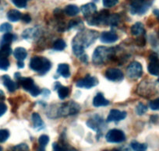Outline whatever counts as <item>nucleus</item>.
<instances>
[{
  "mask_svg": "<svg viewBox=\"0 0 159 151\" xmlns=\"http://www.w3.org/2000/svg\"><path fill=\"white\" fill-rule=\"evenodd\" d=\"M10 67V61L7 58H0V69L6 70L8 69Z\"/></svg>",
  "mask_w": 159,
  "mask_h": 151,
  "instance_id": "nucleus-33",
  "label": "nucleus"
},
{
  "mask_svg": "<svg viewBox=\"0 0 159 151\" xmlns=\"http://www.w3.org/2000/svg\"><path fill=\"white\" fill-rule=\"evenodd\" d=\"M98 38L95 30H87L80 32L73 40V51L76 56L80 57L84 54V49L88 48Z\"/></svg>",
  "mask_w": 159,
  "mask_h": 151,
  "instance_id": "nucleus-1",
  "label": "nucleus"
},
{
  "mask_svg": "<svg viewBox=\"0 0 159 151\" xmlns=\"http://www.w3.org/2000/svg\"><path fill=\"white\" fill-rule=\"evenodd\" d=\"M12 53L10 45H3L0 47V58H7Z\"/></svg>",
  "mask_w": 159,
  "mask_h": 151,
  "instance_id": "nucleus-26",
  "label": "nucleus"
},
{
  "mask_svg": "<svg viewBox=\"0 0 159 151\" xmlns=\"http://www.w3.org/2000/svg\"><path fill=\"white\" fill-rule=\"evenodd\" d=\"M130 146L134 151H146L148 148V146L145 143H140L136 141L132 142Z\"/></svg>",
  "mask_w": 159,
  "mask_h": 151,
  "instance_id": "nucleus-28",
  "label": "nucleus"
},
{
  "mask_svg": "<svg viewBox=\"0 0 159 151\" xmlns=\"http://www.w3.org/2000/svg\"><path fill=\"white\" fill-rule=\"evenodd\" d=\"M4 98V94L2 91H0V99Z\"/></svg>",
  "mask_w": 159,
  "mask_h": 151,
  "instance_id": "nucleus-47",
  "label": "nucleus"
},
{
  "mask_svg": "<svg viewBox=\"0 0 159 151\" xmlns=\"http://www.w3.org/2000/svg\"><path fill=\"white\" fill-rule=\"evenodd\" d=\"M64 10H65L66 14L69 16H76L80 12V9L78 8V7H76V5H73V4L66 6Z\"/></svg>",
  "mask_w": 159,
  "mask_h": 151,
  "instance_id": "nucleus-23",
  "label": "nucleus"
},
{
  "mask_svg": "<svg viewBox=\"0 0 159 151\" xmlns=\"http://www.w3.org/2000/svg\"><path fill=\"white\" fill-rule=\"evenodd\" d=\"M150 63L148 66V72L153 76L159 75V59L158 56L155 53H153L149 56Z\"/></svg>",
  "mask_w": 159,
  "mask_h": 151,
  "instance_id": "nucleus-9",
  "label": "nucleus"
},
{
  "mask_svg": "<svg viewBox=\"0 0 159 151\" xmlns=\"http://www.w3.org/2000/svg\"><path fill=\"white\" fill-rule=\"evenodd\" d=\"M144 32V27L142 23L137 22L132 26L131 27V33L134 36H139L143 33Z\"/></svg>",
  "mask_w": 159,
  "mask_h": 151,
  "instance_id": "nucleus-22",
  "label": "nucleus"
},
{
  "mask_svg": "<svg viewBox=\"0 0 159 151\" xmlns=\"http://www.w3.org/2000/svg\"><path fill=\"white\" fill-rule=\"evenodd\" d=\"M107 142L111 143H120L126 140V135L122 130L113 129L108 131L105 135Z\"/></svg>",
  "mask_w": 159,
  "mask_h": 151,
  "instance_id": "nucleus-5",
  "label": "nucleus"
},
{
  "mask_svg": "<svg viewBox=\"0 0 159 151\" xmlns=\"http://www.w3.org/2000/svg\"><path fill=\"white\" fill-rule=\"evenodd\" d=\"M106 151H120V150H119V149H111V150H106Z\"/></svg>",
  "mask_w": 159,
  "mask_h": 151,
  "instance_id": "nucleus-48",
  "label": "nucleus"
},
{
  "mask_svg": "<svg viewBox=\"0 0 159 151\" xmlns=\"http://www.w3.org/2000/svg\"><path fill=\"white\" fill-rule=\"evenodd\" d=\"M29 93H30L33 97H37V96H38L40 94H41V90L38 88V86L35 85V86L33 87V89H32Z\"/></svg>",
  "mask_w": 159,
  "mask_h": 151,
  "instance_id": "nucleus-40",
  "label": "nucleus"
},
{
  "mask_svg": "<svg viewBox=\"0 0 159 151\" xmlns=\"http://www.w3.org/2000/svg\"><path fill=\"white\" fill-rule=\"evenodd\" d=\"M66 47V44L64 42V40L61 38L57 39L53 44V49L56 51H62L65 49Z\"/></svg>",
  "mask_w": 159,
  "mask_h": 151,
  "instance_id": "nucleus-30",
  "label": "nucleus"
},
{
  "mask_svg": "<svg viewBox=\"0 0 159 151\" xmlns=\"http://www.w3.org/2000/svg\"><path fill=\"white\" fill-rule=\"evenodd\" d=\"M2 80L3 82V84L7 88L10 92H14L16 89H17V85L15 82L10 79L8 75H4L2 77Z\"/></svg>",
  "mask_w": 159,
  "mask_h": 151,
  "instance_id": "nucleus-15",
  "label": "nucleus"
},
{
  "mask_svg": "<svg viewBox=\"0 0 159 151\" xmlns=\"http://www.w3.org/2000/svg\"><path fill=\"white\" fill-rule=\"evenodd\" d=\"M119 0H103V5L106 8H111L118 3Z\"/></svg>",
  "mask_w": 159,
  "mask_h": 151,
  "instance_id": "nucleus-39",
  "label": "nucleus"
},
{
  "mask_svg": "<svg viewBox=\"0 0 159 151\" xmlns=\"http://www.w3.org/2000/svg\"><path fill=\"white\" fill-rule=\"evenodd\" d=\"M62 147H63V151H78L74 148H72L68 146H62Z\"/></svg>",
  "mask_w": 159,
  "mask_h": 151,
  "instance_id": "nucleus-44",
  "label": "nucleus"
},
{
  "mask_svg": "<svg viewBox=\"0 0 159 151\" xmlns=\"http://www.w3.org/2000/svg\"><path fill=\"white\" fill-rule=\"evenodd\" d=\"M12 2L17 8L20 9L25 8L27 4V0H12Z\"/></svg>",
  "mask_w": 159,
  "mask_h": 151,
  "instance_id": "nucleus-36",
  "label": "nucleus"
},
{
  "mask_svg": "<svg viewBox=\"0 0 159 151\" xmlns=\"http://www.w3.org/2000/svg\"><path fill=\"white\" fill-rule=\"evenodd\" d=\"M29 66L34 71L44 75L49 71L51 69L52 64L48 59L45 57H40V56H34L30 59Z\"/></svg>",
  "mask_w": 159,
  "mask_h": 151,
  "instance_id": "nucleus-2",
  "label": "nucleus"
},
{
  "mask_svg": "<svg viewBox=\"0 0 159 151\" xmlns=\"http://www.w3.org/2000/svg\"><path fill=\"white\" fill-rule=\"evenodd\" d=\"M22 17V14L16 10H11L7 13V18L11 22H17Z\"/></svg>",
  "mask_w": 159,
  "mask_h": 151,
  "instance_id": "nucleus-21",
  "label": "nucleus"
},
{
  "mask_svg": "<svg viewBox=\"0 0 159 151\" xmlns=\"http://www.w3.org/2000/svg\"><path fill=\"white\" fill-rule=\"evenodd\" d=\"M10 137V132L7 129H0V143H4Z\"/></svg>",
  "mask_w": 159,
  "mask_h": 151,
  "instance_id": "nucleus-34",
  "label": "nucleus"
},
{
  "mask_svg": "<svg viewBox=\"0 0 159 151\" xmlns=\"http://www.w3.org/2000/svg\"><path fill=\"white\" fill-rule=\"evenodd\" d=\"M118 40V36L116 33L112 31L102 32L100 36V41L102 43L111 44Z\"/></svg>",
  "mask_w": 159,
  "mask_h": 151,
  "instance_id": "nucleus-12",
  "label": "nucleus"
},
{
  "mask_svg": "<svg viewBox=\"0 0 159 151\" xmlns=\"http://www.w3.org/2000/svg\"><path fill=\"white\" fill-rule=\"evenodd\" d=\"M126 117V111H121L119 110L112 109L110 111L108 116L107 118V122H119L123 120Z\"/></svg>",
  "mask_w": 159,
  "mask_h": 151,
  "instance_id": "nucleus-11",
  "label": "nucleus"
},
{
  "mask_svg": "<svg viewBox=\"0 0 159 151\" xmlns=\"http://www.w3.org/2000/svg\"><path fill=\"white\" fill-rule=\"evenodd\" d=\"M80 10H81L83 14L87 18L88 16H91V15L94 14L97 12V7H96V5L94 3L90 2V3L82 6L81 8H80Z\"/></svg>",
  "mask_w": 159,
  "mask_h": 151,
  "instance_id": "nucleus-14",
  "label": "nucleus"
},
{
  "mask_svg": "<svg viewBox=\"0 0 159 151\" xmlns=\"http://www.w3.org/2000/svg\"><path fill=\"white\" fill-rule=\"evenodd\" d=\"M105 77L110 81H121L124 78L123 72L119 69L110 68L105 72Z\"/></svg>",
  "mask_w": 159,
  "mask_h": 151,
  "instance_id": "nucleus-10",
  "label": "nucleus"
},
{
  "mask_svg": "<svg viewBox=\"0 0 159 151\" xmlns=\"http://www.w3.org/2000/svg\"><path fill=\"white\" fill-rule=\"evenodd\" d=\"M119 150L120 151H133L129 147H123V148H121V149H119Z\"/></svg>",
  "mask_w": 159,
  "mask_h": 151,
  "instance_id": "nucleus-46",
  "label": "nucleus"
},
{
  "mask_svg": "<svg viewBox=\"0 0 159 151\" xmlns=\"http://www.w3.org/2000/svg\"><path fill=\"white\" fill-rule=\"evenodd\" d=\"M13 29L11 24H10L9 23H4V24H1L0 25V32H5V33H8L10 32Z\"/></svg>",
  "mask_w": 159,
  "mask_h": 151,
  "instance_id": "nucleus-37",
  "label": "nucleus"
},
{
  "mask_svg": "<svg viewBox=\"0 0 159 151\" xmlns=\"http://www.w3.org/2000/svg\"><path fill=\"white\" fill-rule=\"evenodd\" d=\"M98 84V80L95 77H91V76H88L85 78L80 80L76 82V87L80 88H86V89H90L91 87L97 86Z\"/></svg>",
  "mask_w": 159,
  "mask_h": 151,
  "instance_id": "nucleus-8",
  "label": "nucleus"
},
{
  "mask_svg": "<svg viewBox=\"0 0 159 151\" xmlns=\"http://www.w3.org/2000/svg\"><path fill=\"white\" fill-rule=\"evenodd\" d=\"M150 5L146 2L144 0H133L131 3V13L135 14H143L149 8Z\"/></svg>",
  "mask_w": 159,
  "mask_h": 151,
  "instance_id": "nucleus-7",
  "label": "nucleus"
},
{
  "mask_svg": "<svg viewBox=\"0 0 159 151\" xmlns=\"http://www.w3.org/2000/svg\"><path fill=\"white\" fill-rule=\"evenodd\" d=\"M119 16L117 14H112L108 16V21H107V24L111 26H116L119 22Z\"/></svg>",
  "mask_w": 159,
  "mask_h": 151,
  "instance_id": "nucleus-31",
  "label": "nucleus"
},
{
  "mask_svg": "<svg viewBox=\"0 0 159 151\" xmlns=\"http://www.w3.org/2000/svg\"><path fill=\"white\" fill-rule=\"evenodd\" d=\"M11 151H30V149L26 143H20L12 148Z\"/></svg>",
  "mask_w": 159,
  "mask_h": 151,
  "instance_id": "nucleus-35",
  "label": "nucleus"
},
{
  "mask_svg": "<svg viewBox=\"0 0 159 151\" xmlns=\"http://www.w3.org/2000/svg\"><path fill=\"white\" fill-rule=\"evenodd\" d=\"M53 151H63V147L60 146L58 143H54L52 144Z\"/></svg>",
  "mask_w": 159,
  "mask_h": 151,
  "instance_id": "nucleus-42",
  "label": "nucleus"
},
{
  "mask_svg": "<svg viewBox=\"0 0 159 151\" xmlns=\"http://www.w3.org/2000/svg\"><path fill=\"white\" fill-rule=\"evenodd\" d=\"M109 104V101L104 97V95L101 93L98 94L97 95L94 97V100H93V105L96 108H99V107L107 106Z\"/></svg>",
  "mask_w": 159,
  "mask_h": 151,
  "instance_id": "nucleus-16",
  "label": "nucleus"
},
{
  "mask_svg": "<svg viewBox=\"0 0 159 151\" xmlns=\"http://www.w3.org/2000/svg\"><path fill=\"white\" fill-rule=\"evenodd\" d=\"M80 110V107L77 104L73 101H70L69 103L62 104L59 108L57 114L59 116H66V115H76Z\"/></svg>",
  "mask_w": 159,
  "mask_h": 151,
  "instance_id": "nucleus-4",
  "label": "nucleus"
},
{
  "mask_svg": "<svg viewBox=\"0 0 159 151\" xmlns=\"http://www.w3.org/2000/svg\"><path fill=\"white\" fill-rule=\"evenodd\" d=\"M114 55L112 48L105 46H99L94 50L92 56V61L96 65L104 63L106 60L111 59Z\"/></svg>",
  "mask_w": 159,
  "mask_h": 151,
  "instance_id": "nucleus-3",
  "label": "nucleus"
},
{
  "mask_svg": "<svg viewBox=\"0 0 159 151\" xmlns=\"http://www.w3.org/2000/svg\"><path fill=\"white\" fill-rule=\"evenodd\" d=\"M126 74L129 78L133 80H137L140 78L143 74V67L138 62H134L129 64L126 69Z\"/></svg>",
  "mask_w": 159,
  "mask_h": 151,
  "instance_id": "nucleus-6",
  "label": "nucleus"
},
{
  "mask_svg": "<svg viewBox=\"0 0 159 151\" xmlns=\"http://www.w3.org/2000/svg\"><path fill=\"white\" fill-rule=\"evenodd\" d=\"M19 83H20L23 89L28 91V92H30L33 89L34 87L35 86L34 80L31 78H30V77H24V78L21 77L20 80H19Z\"/></svg>",
  "mask_w": 159,
  "mask_h": 151,
  "instance_id": "nucleus-17",
  "label": "nucleus"
},
{
  "mask_svg": "<svg viewBox=\"0 0 159 151\" xmlns=\"http://www.w3.org/2000/svg\"><path fill=\"white\" fill-rule=\"evenodd\" d=\"M13 55H14V57L17 59L18 61H24V59L27 58V50L24 48H16V49L13 51Z\"/></svg>",
  "mask_w": 159,
  "mask_h": 151,
  "instance_id": "nucleus-20",
  "label": "nucleus"
},
{
  "mask_svg": "<svg viewBox=\"0 0 159 151\" xmlns=\"http://www.w3.org/2000/svg\"><path fill=\"white\" fill-rule=\"evenodd\" d=\"M2 148L1 147V146H0V151H2Z\"/></svg>",
  "mask_w": 159,
  "mask_h": 151,
  "instance_id": "nucleus-49",
  "label": "nucleus"
},
{
  "mask_svg": "<svg viewBox=\"0 0 159 151\" xmlns=\"http://www.w3.org/2000/svg\"><path fill=\"white\" fill-rule=\"evenodd\" d=\"M21 19H22V20L24 21V23H26V24H28V23L30 22V20H31V18H30V15L29 14H24V16H22V17H21Z\"/></svg>",
  "mask_w": 159,
  "mask_h": 151,
  "instance_id": "nucleus-43",
  "label": "nucleus"
},
{
  "mask_svg": "<svg viewBox=\"0 0 159 151\" xmlns=\"http://www.w3.org/2000/svg\"><path fill=\"white\" fill-rule=\"evenodd\" d=\"M149 107L153 111H159V97L151 100L149 103Z\"/></svg>",
  "mask_w": 159,
  "mask_h": 151,
  "instance_id": "nucleus-38",
  "label": "nucleus"
},
{
  "mask_svg": "<svg viewBox=\"0 0 159 151\" xmlns=\"http://www.w3.org/2000/svg\"><path fill=\"white\" fill-rule=\"evenodd\" d=\"M87 125L89 128L92 129L93 130L96 132H100V129L102 126L103 125V119L98 115H95L94 118H90L87 122Z\"/></svg>",
  "mask_w": 159,
  "mask_h": 151,
  "instance_id": "nucleus-13",
  "label": "nucleus"
},
{
  "mask_svg": "<svg viewBox=\"0 0 159 151\" xmlns=\"http://www.w3.org/2000/svg\"><path fill=\"white\" fill-rule=\"evenodd\" d=\"M58 94H59V97L61 100H64L70 94V89L66 87L60 86L58 88Z\"/></svg>",
  "mask_w": 159,
  "mask_h": 151,
  "instance_id": "nucleus-29",
  "label": "nucleus"
},
{
  "mask_svg": "<svg viewBox=\"0 0 159 151\" xmlns=\"http://www.w3.org/2000/svg\"><path fill=\"white\" fill-rule=\"evenodd\" d=\"M7 106L2 102H0V117L2 116V115L7 112Z\"/></svg>",
  "mask_w": 159,
  "mask_h": 151,
  "instance_id": "nucleus-41",
  "label": "nucleus"
},
{
  "mask_svg": "<svg viewBox=\"0 0 159 151\" xmlns=\"http://www.w3.org/2000/svg\"><path fill=\"white\" fill-rule=\"evenodd\" d=\"M38 33V30L36 27H35V28L27 29V30H25L24 32H23L22 37L25 39L34 38L36 37L37 33Z\"/></svg>",
  "mask_w": 159,
  "mask_h": 151,
  "instance_id": "nucleus-25",
  "label": "nucleus"
},
{
  "mask_svg": "<svg viewBox=\"0 0 159 151\" xmlns=\"http://www.w3.org/2000/svg\"><path fill=\"white\" fill-rule=\"evenodd\" d=\"M17 66L19 67V68H24V62H23V61H18Z\"/></svg>",
  "mask_w": 159,
  "mask_h": 151,
  "instance_id": "nucleus-45",
  "label": "nucleus"
},
{
  "mask_svg": "<svg viewBox=\"0 0 159 151\" xmlns=\"http://www.w3.org/2000/svg\"><path fill=\"white\" fill-rule=\"evenodd\" d=\"M16 36L11 33H6L2 37V41H1V45H10L13 40H15Z\"/></svg>",
  "mask_w": 159,
  "mask_h": 151,
  "instance_id": "nucleus-27",
  "label": "nucleus"
},
{
  "mask_svg": "<svg viewBox=\"0 0 159 151\" xmlns=\"http://www.w3.org/2000/svg\"><path fill=\"white\" fill-rule=\"evenodd\" d=\"M57 73L64 78H68L70 76V70L69 65L65 63L59 64L57 69Z\"/></svg>",
  "mask_w": 159,
  "mask_h": 151,
  "instance_id": "nucleus-19",
  "label": "nucleus"
},
{
  "mask_svg": "<svg viewBox=\"0 0 159 151\" xmlns=\"http://www.w3.org/2000/svg\"><path fill=\"white\" fill-rule=\"evenodd\" d=\"M148 111V107L143 103H139L136 107V112L138 115H143Z\"/></svg>",
  "mask_w": 159,
  "mask_h": 151,
  "instance_id": "nucleus-32",
  "label": "nucleus"
},
{
  "mask_svg": "<svg viewBox=\"0 0 159 151\" xmlns=\"http://www.w3.org/2000/svg\"><path fill=\"white\" fill-rule=\"evenodd\" d=\"M32 122H33L34 129H38V130H41V129H43L45 128L44 122L42 121V118H41L38 113H33V115H32Z\"/></svg>",
  "mask_w": 159,
  "mask_h": 151,
  "instance_id": "nucleus-18",
  "label": "nucleus"
},
{
  "mask_svg": "<svg viewBox=\"0 0 159 151\" xmlns=\"http://www.w3.org/2000/svg\"><path fill=\"white\" fill-rule=\"evenodd\" d=\"M49 142V137L47 135H42L38 139V143H39V147L38 151H45V146Z\"/></svg>",
  "mask_w": 159,
  "mask_h": 151,
  "instance_id": "nucleus-24",
  "label": "nucleus"
}]
</instances>
